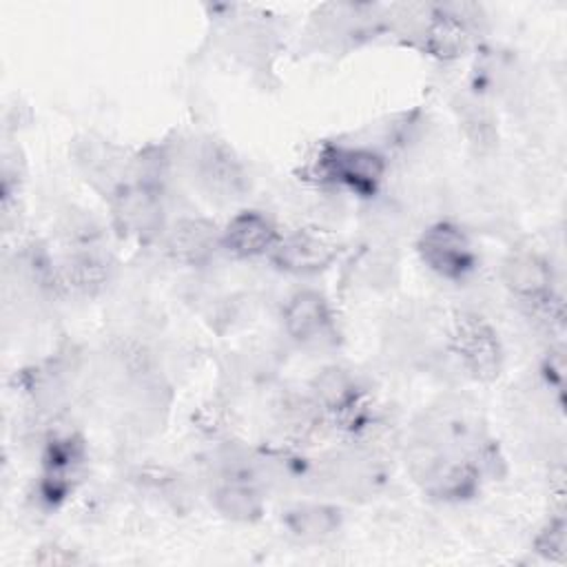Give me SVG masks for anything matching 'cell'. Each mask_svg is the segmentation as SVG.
I'll use <instances>...</instances> for the list:
<instances>
[{
  "instance_id": "cell-1",
  "label": "cell",
  "mask_w": 567,
  "mask_h": 567,
  "mask_svg": "<svg viewBox=\"0 0 567 567\" xmlns=\"http://www.w3.org/2000/svg\"><path fill=\"white\" fill-rule=\"evenodd\" d=\"M197 186L217 202L239 199L248 188V175L235 151L221 140H202L188 155Z\"/></svg>"
},
{
  "instance_id": "cell-2",
  "label": "cell",
  "mask_w": 567,
  "mask_h": 567,
  "mask_svg": "<svg viewBox=\"0 0 567 567\" xmlns=\"http://www.w3.org/2000/svg\"><path fill=\"white\" fill-rule=\"evenodd\" d=\"M111 213L117 230L148 241L166 230L159 184L131 179L111 193Z\"/></svg>"
},
{
  "instance_id": "cell-3",
  "label": "cell",
  "mask_w": 567,
  "mask_h": 567,
  "mask_svg": "<svg viewBox=\"0 0 567 567\" xmlns=\"http://www.w3.org/2000/svg\"><path fill=\"white\" fill-rule=\"evenodd\" d=\"M385 168V157L365 146H328L317 157V173L323 179L357 195H372L381 186Z\"/></svg>"
},
{
  "instance_id": "cell-4",
  "label": "cell",
  "mask_w": 567,
  "mask_h": 567,
  "mask_svg": "<svg viewBox=\"0 0 567 567\" xmlns=\"http://www.w3.org/2000/svg\"><path fill=\"white\" fill-rule=\"evenodd\" d=\"M454 354L478 381H492L503 365V348L494 328L474 312H461L452 323L450 337Z\"/></svg>"
},
{
  "instance_id": "cell-5",
  "label": "cell",
  "mask_w": 567,
  "mask_h": 567,
  "mask_svg": "<svg viewBox=\"0 0 567 567\" xmlns=\"http://www.w3.org/2000/svg\"><path fill=\"white\" fill-rule=\"evenodd\" d=\"M416 248L423 264L450 281L463 279L474 270L476 264V252L470 237L465 230L450 221H436L427 226L419 237Z\"/></svg>"
},
{
  "instance_id": "cell-6",
  "label": "cell",
  "mask_w": 567,
  "mask_h": 567,
  "mask_svg": "<svg viewBox=\"0 0 567 567\" xmlns=\"http://www.w3.org/2000/svg\"><path fill=\"white\" fill-rule=\"evenodd\" d=\"M286 334L306 348H321L334 341V317L330 303L317 290H299L284 306Z\"/></svg>"
},
{
  "instance_id": "cell-7",
  "label": "cell",
  "mask_w": 567,
  "mask_h": 567,
  "mask_svg": "<svg viewBox=\"0 0 567 567\" xmlns=\"http://www.w3.org/2000/svg\"><path fill=\"white\" fill-rule=\"evenodd\" d=\"M339 255V246L332 237L319 230H295L279 237L270 252L275 266L292 275H312L328 268Z\"/></svg>"
},
{
  "instance_id": "cell-8",
  "label": "cell",
  "mask_w": 567,
  "mask_h": 567,
  "mask_svg": "<svg viewBox=\"0 0 567 567\" xmlns=\"http://www.w3.org/2000/svg\"><path fill=\"white\" fill-rule=\"evenodd\" d=\"M166 250L186 266H204L221 248V230L204 217H179L164 230Z\"/></svg>"
},
{
  "instance_id": "cell-9",
  "label": "cell",
  "mask_w": 567,
  "mask_h": 567,
  "mask_svg": "<svg viewBox=\"0 0 567 567\" xmlns=\"http://www.w3.org/2000/svg\"><path fill=\"white\" fill-rule=\"evenodd\" d=\"M503 286L527 303H547L551 299V268L534 250H514L501 264Z\"/></svg>"
},
{
  "instance_id": "cell-10",
  "label": "cell",
  "mask_w": 567,
  "mask_h": 567,
  "mask_svg": "<svg viewBox=\"0 0 567 567\" xmlns=\"http://www.w3.org/2000/svg\"><path fill=\"white\" fill-rule=\"evenodd\" d=\"M277 226L259 210H239L221 228V248L239 259L270 255L279 241Z\"/></svg>"
},
{
  "instance_id": "cell-11",
  "label": "cell",
  "mask_w": 567,
  "mask_h": 567,
  "mask_svg": "<svg viewBox=\"0 0 567 567\" xmlns=\"http://www.w3.org/2000/svg\"><path fill=\"white\" fill-rule=\"evenodd\" d=\"M109 279V264L95 250H73L60 261V268L53 272V281L69 292L91 297L104 288Z\"/></svg>"
},
{
  "instance_id": "cell-12",
  "label": "cell",
  "mask_w": 567,
  "mask_h": 567,
  "mask_svg": "<svg viewBox=\"0 0 567 567\" xmlns=\"http://www.w3.org/2000/svg\"><path fill=\"white\" fill-rule=\"evenodd\" d=\"M213 505L221 516L235 523H252L264 514L261 492L255 487V483L241 476L226 478L213 492Z\"/></svg>"
},
{
  "instance_id": "cell-13",
  "label": "cell",
  "mask_w": 567,
  "mask_h": 567,
  "mask_svg": "<svg viewBox=\"0 0 567 567\" xmlns=\"http://www.w3.org/2000/svg\"><path fill=\"white\" fill-rule=\"evenodd\" d=\"M310 396L323 414H348L357 405V383L343 368L330 365L312 379Z\"/></svg>"
},
{
  "instance_id": "cell-14",
  "label": "cell",
  "mask_w": 567,
  "mask_h": 567,
  "mask_svg": "<svg viewBox=\"0 0 567 567\" xmlns=\"http://www.w3.org/2000/svg\"><path fill=\"white\" fill-rule=\"evenodd\" d=\"M288 532L306 543H319L337 534L341 527V516L337 507L319 505V503H306L292 507L284 518Z\"/></svg>"
},
{
  "instance_id": "cell-15",
  "label": "cell",
  "mask_w": 567,
  "mask_h": 567,
  "mask_svg": "<svg viewBox=\"0 0 567 567\" xmlns=\"http://www.w3.org/2000/svg\"><path fill=\"white\" fill-rule=\"evenodd\" d=\"M565 523L563 520H554L549 523L536 538V551L543 554L549 560H565Z\"/></svg>"
}]
</instances>
